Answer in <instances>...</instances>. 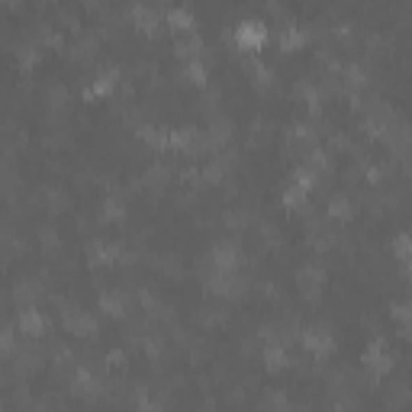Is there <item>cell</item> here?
<instances>
[{
    "mask_svg": "<svg viewBox=\"0 0 412 412\" xmlns=\"http://www.w3.org/2000/svg\"><path fill=\"white\" fill-rule=\"evenodd\" d=\"M306 203H310V194H306V190H300L296 184L284 187V206H290V210H303Z\"/></svg>",
    "mask_w": 412,
    "mask_h": 412,
    "instance_id": "obj_20",
    "label": "cell"
},
{
    "mask_svg": "<svg viewBox=\"0 0 412 412\" xmlns=\"http://www.w3.org/2000/svg\"><path fill=\"white\" fill-rule=\"evenodd\" d=\"M65 328L71 332V335H93V332H97V319H93L87 310L68 306L65 310Z\"/></svg>",
    "mask_w": 412,
    "mask_h": 412,
    "instance_id": "obj_8",
    "label": "cell"
},
{
    "mask_svg": "<svg viewBox=\"0 0 412 412\" xmlns=\"http://www.w3.org/2000/svg\"><path fill=\"white\" fill-rule=\"evenodd\" d=\"M361 364L374 374V377H387L390 367H393V351H390L387 338H374L367 345V351H364Z\"/></svg>",
    "mask_w": 412,
    "mask_h": 412,
    "instance_id": "obj_2",
    "label": "cell"
},
{
    "mask_svg": "<svg viewBox=\"0 0 412 412\" xmlns=\"http://www.w3.org/2000/svg\"><path fill=\"white\" fill-rule=\"evenodd\" d=\"M116 84H119V71L107 65V68H100V71H97L91 81H87L84 97H109Z\"/></svg>",
    "mask_w": 412,
    "mask_h": 412,
    "instance_id": "obj_6",
    "label": "cell"
},
{
    "mask_svg": "<svg viewBox=\"0 0 412 412\" xmlns=\"http://www.w3.org/2000/svg\"><path fill=\"white\" fill-rule=\"evenodd\" d=\"M306 39H310V29H306L303 23H293V20L280 23L277 45H280L284 52H293V49H300V45H306Z\"/></svg>",
    "mask_w": 412,
    "mask_h": 412,
    "instance_id": "obj_7",
    "label": "cell"
},
{
    "mask_svg": "<svg viewBox=\"0 0 412 412\" xmlns=\"http://www.w3.org/2000/svg\"><path fill=\"white\" fill-rule=\"evenodd\" d=\"M328 216H332V219H338V222H345V219H351V216H354L351 200H348V197H342V194H335L332 200H328Z\"/></svg>",
    "mask_w": 412,
    "mask_h": 412,
    "instance_id": "obj_17",
    "label": "cell"
},
{
    "mask_svg": "<svg viewBox=\"0 0 412 412\" xmlns=\"http://www.w3.org/2000/svg\"><path fill=\"white\" fill-rule=\"evenodd\" d=\"M13 342H17V338H13V328H0V351H10Z\"/></svg>",
    "mask_w": 412,
    "mask_h": 412,
    "instance_id": "obj_24",
    "label": "cell"
},
{
    "mask_svg": "<svg viewBox=\"0 0 412 412\" xmlns=\"http://www.w3.org/2000/svg\"><path fill=\"white\" fill-rule=\"evenodd\" d=\"M287 361H290V358H287L284 342H277V338H274V342H268V345H264V364H268V370H284Z\"/></svg>",
    "mask_w": 412,
    "mask_h": 412,
    "instance_id": "obj_13",
    "label": "cell"
},
{
    "mask_svg": "<svg viewBox=\"0 0 412 412\" xmlns=\"http://www.w3.org/2000/svg\"><path fill=\"white\" fill-rule=\"evenodd\" d=\"M45 326H49V319H45V316L36 310V306H26V310H20L17 328L23 332V335H43Z\"/></svg>",
    "mask_w": 412,
    "mask_h": 412,
    "instance_id": "obj_9",
    "label": "cell"
},
{
    "mask_svg": "<svg viewBox=\"0 0 412 412\" xmlns=\"http://www.w3.org/2000/svg\"><path fill=\"white\" fill-rule=\"evenodd\" d=\"M296 284H300V290L310 296L319 293V287L326 284V268H322L319 261H306L303 268L296 270Z\"/></svg>",
    "mask_w": 412,
    "mask_h": 412,
    "instance_id": "obj_5",
    "label": "cell"
},
{
    "mask_svg": "<svg viewBox=\"0 0 412 412\" xmlns=\"http://www.w3.org/2000/svg\"><path fill=\"white\" fill-rule=\"evenodd\" d=\"M165 20H168V26H174L177 33H187V29H194V13H190L187 7H168Z\"/></svg>",
    "mask_w": 412,
    "mask_h": 412,
    "instance_id": "obj_14",
    "label": "cell"
},
{
    "mask_svg": "<svg viewBox=\"0 0 412 412\" xmlns=\"http://www.w3.org/2000/svg\"><path fill=\"white\" fill-rule=\"evenodd\" d=\"M100 310L109 312V316H123L126 312V296L119 290H103L100 293Z\"/></svg>",
    "mask_w": 412,
    "mask_h": 412,
    "instance_id": "obj_15",
    "label": "cell"
},
{
    "mask_svg": "<svg viewBox=\"0 0 412 412\" xmlns=\"http://www.w3.org/2000/svg\"><path fill=\"white\" fill-rule=\"evenodd\" d=\"M222 174H226V165L219 158H210V161H203V168H200V177L206 181V184H219L222 181Z\"/></svg>",
    "mask_w": 412,
    "mask_h": 412,
    "instance_id": "obj_19",
    "label": "cell"
},
{
    "mask_svg": "<svg viewBox=\"0 0 412 412\" xmlns=\"http://www.w3.org/2000/svg\"><path fill=\"white\" fill-rule=\"evenodd\" d=\"M393 319H399V326L406 328V322H409V303H393Z\"/></svg>",
    "mask_w": 412,
    "mask_h": 412,
    "instance_id": "obj_23",
    "label": "cell"
},
{
    "mask_svg": "<svg viewBox=\"0 0 412 412\" xmlns=\"http://www.w3.org/2000/svg\"><path fill=\"white\" fill-rule=\"evenodd\" d=\"M210 264L213 270H222V274H236L238 264H242V252H238V245L232 242H219L210 254Z\"/></svg>",
    "mask_w": 412,
    "mask_h": 412,
    "instance_id": "obj_3",
    "label": "cell"
},
{
    "mask_svg": "<svg viewBox=\"0 0 412 412\" xmlns=\"http://www.w3.org/2000/svg\"><path fill=\"white\" fill-rule=\"evenodd\" d=\"M161 13L155 7H148V3H135L132 7V23L139 26V29H145V33H152L155 26H158Z\"/></svg>",
    "mask_w": 412,
    "mask_h": 412,
    "instance_id": "obj_12",
    "label": "cell"
},
{
    "mask_svg": "<svg viewBox=\"0 0 412 412\" xmlns=\"http://www.w3.org/2000/svg\"><path fill=\"white\" fill-rule=\"evenodd\" d=\"M306 351H312L316 358H326V354L335 351V335L326 332V328H303V335H300Z\"/></svg>",
    "mask_w": 412,
    "mask_h": 412,
    "instance_id": "obj_4",
    "label": "cell"
},
{
    "mask_svg": "<svg viewBox=\"0 0 412 412\" xmlns=\"http://www.w3.org/2000/svg\"><path fill=\"white\" fill-rule=\"evenodd\" d=\"M342 75H345V84L351 87V91H358V87L367 84V71H364L358 61H348V65H342Z\"/></svg>",
    "mask_w": 412,
    "mask_h": 412,
    "instance_id": "obj_18",
    "label": "cell"
},
{
    "mask_svg": "<svg viewBox=\"0 0 412 412\" xmlns=\"http://www.w3.org/2000/svg\"><path fill=\"white\" fill-rule=\"evenodd\" d=\"M268 39V23L258 17H248V20H238L232 26V43L238 45L242 52H258Z\"/></svg>",
    "mask_w": 412,
    "mask_h": 412,
    "instance_id": "obj_1",
    "label": "cell"
},
{
    "mask_svg": "<svg viewBox=\"0 0 412 412\" xmlns=\"http://www.w3.org/2000/svg\"><path fill=\"white\" fill-rule=\"evenodd\" d=\"M100 216L109 219V222H119V219L126 216V206H123V200H116V197H107L100 206Z\"/></svg>",
    "mask_w": 412,
    "mask_h": 412,
    "instance_id": "obj_21",
    "label": "cell"
},
{
    "mask_svg": "<svg viewBox=\"0 0 412 412\" xmlns=\"http://www.w3.org/2000/svg\"><path fill=\"white\" fill-rule=\"evenodd\" d=\"M184 75L194 81V84H206V77H210V65H206V59L203 55H197V59H187L184 61Z\"/></svg>",
    "mask_w": 412,
    "mask_h": 412,
    "instance_id": "obj_16",
    "label": "cell"
},
{
    "mask_svg": "<svg viewBox=\"0 0 412 412\" xmlns=\"http://www.w3.org/2000/svg\"><path fill=\"white\" fill-rule=\"evenodd\" d=\"M87 254H91L93 264H113L116 258H123V248L113 242H103V238H93V242L87 245Z\"/></svg>",
    "mask_w": 412,
    "mask_h": 412,
    "instance_id": "obj_11",
    "label": "cell"
},
{
    "mask_svg": "<svg viewBox=\"0 0 412 412\" xmlns=\"http://www.w3.org/2000/svg\"><path fill=\"white\" fill-rule=\"evenodd\" d=\"M174 49H177V55L181 59H197L203 52V36L197 33V29H187V33H177V39H174Z\"/></svg>",
    "mask_w": 412,
    "mask_h": 412,
    "instance_id": "obj_10",
    "label": "cell"
},
{
    "mask_svg": "<svg viewBox=\"0 0 412 412\" xmlns=\"http://www.w3.org/2000/svg\"><path fill=\"white\" fill-rule=\"evenodd\" d=\"M393 252H396V258H399V264H406V258H409V236H406V232H399V236H396Z\"/></svg>",
    "mask_w": 412,
    "mask_h": 412,
    "instance_id": "obj_22",
    "label": "cell"
}]
</instances>
